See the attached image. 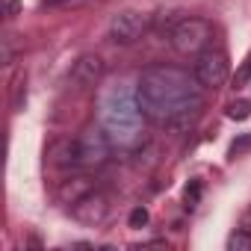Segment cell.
Instances as JSON below:
<instances>
[{
  "label": "cell",
  "mask_w": 251,
  "mask_h": 251,
  "mask_svg": "<svg viewBox=\"0 0 251 251\" xmlns=\"http://www.w3.org/2000/svg\"><path fill=\"white\" fill-rule=\"evenodd\" d=\"M201 83L195 80V74L189 77L183 68L175 65H151L142 77H139V106L142 112L157 121V124H186L198 115V109L204 106L201 98Z\"/></svg>",
  "instance_id": "6da1fadb"
},
{
  "label": "cell",
  "mask_w": 251,
  "mask_h": 251,
  "mask_svg": "<svg viewBox=\"0 0 251 251\" xmlns=\"http://www.w3.org/2000/svg\"><path fill=\"white\" fill-rule=\"evenodd\" d=\"M100 127L106 130V136L118 145H130L139 139V127H142V106L136 92L127 83H109L100 92Z\"/></svg>",
  "instance_id": "7a4b0ae2"
},
{
  "label": "cell",
  "mask_w": 251,
  "mask_h": 251,
  "mask_svg": "<svg viewBox=\"0 0 251 251\" xmlns=\"http://www.w3.org/2000/svg\"><path fill=\"white\" fill-rule=\"evenodd\" d=\"M169 42L180 56H198L201 50H207L213 45V24L207 18H198V15L180 18L172 30Z\"/></svg>",
  "instance_id": "3957f363"
},
{
  "label": "cell",
  "mask_w": 251,
  "mask_h": 251,
  "mask_svg": "<svg viewBox=\"0 0 251 251\" xmlns=\"http://www.w3.org/2000/svg\"><path fill=\"white\" fill-rule=\"evenodd\" d=\"M230 74V59L222 48H207L195 56V80L204 89H222Z\"/></svg>",
  "instance_id": "277c9868"
},
{
  "label": "cell",
  "mask_w": 251,
  "mask_h": 251,
  "mask_svg": "<svg viewBox=\"0 0 251 251\" xmlns=\"http://www.w3.org/2000/svg\"><path fill=\"white\" fill-rule=\"evenodd\" d=\"M109 145L112 139L106 136L103 127H86L77 136V151H80V166L83 169H98L109 160Z\"/></svg>",
  "instance_id": "5b68a950"
},
{
  "label": "cell",
  "mask_w": 251,
  "mask_h": 251,
  "mask_svg": "<svg viewBox=\"0 0 251 251\" xmlns=\"http://www.w3.org/2000/svg\"><path fill=\"white\" fill-rule=\"evenodd\" d=\"M145 30H148V21L136 9H124L109 21V36L115 45H136L145 36Z\"/></svg>",
  "instance_id": "8992f818"
},
{
  "label": "cell",
  "mask_w": 251,
  "mask_h": 251,
  "mask_svg": "<svg viewBox=\"0 0 251 251\" xmlns=\"http://www.w3.org/2000/svg\"><path fill=\"white\" fill-rule=\"evenodd\" d=\"M100 77H103V59H100L98 53H83V56L74 62L68 80H71L74 89H95V86L100 83Z\"/></svg>",
  "instance_id": "52a82bcc"
},
{
  "label": "cell",
  "mask_w": 251,
  "mask_h": 251,
  "mask_svg": "<svg viewBox=\"0 0 251 251\" xmlns=\"http://www.w3.org/2000/svg\"><path fill=\"white\" fill-rule=\"evenodd\" d=\"M106 216H109V198L103 195V192H89L86 198H80L77 204H74V219L77 222H83V225H100V222H106Z\"/></svg>",
  "instance_id": "ba28073f"
},
{
  "label": "cell",
  "mask_w": 251,
  "mask_h": 251,
  "mask_svg": "<svg viewBox=\"0 0 251 251\" xmlns=\"http://www.w3.org/2000/svg\"><path fill=\"white\" fill-rule=\"evenodd\" d=\"M92 189H95V186H92V180H89L86 175H71V177L62 180V186H59V198H62L65 204H77V201L86 198Z\"/></svg>",
  "instance_id": "9c48e42d"
},
{
  "label": "cell",
  "mask_w": 251,
  "mask_h": 251,
  "mask_svg": "<svg viewBox=\"0 0 251 251\" xmlns=\"http://www.w3.org/2000/svg\"><path fill=\"white\" fill-rule=\"evenodd\" d=\"M227 251H251V233L248 230H233L227 236Z\"/></svg>",
  "instance_id": "30bf717a"
},
{
  "label": "cell",
  "mask_w": 251,
  "mask_h": 251,
  "mask_svg": "<svg viewBox=\"0 0 251 251\" xmlns=\"http://www.w3.org/2000/svg\"><path fill=\"white\" fill-rule=\"evenodd\" d=\"M248 115H251V100H245V98H239L227 106V118H233V121H245Z\"/></svg>",
  "instance_id": "8fae6325"
},
{
  "label": "cell",
  "mask_w": 251,
  "mask_h": 251,
  "mask_svg": "<svg viewBox=\"0 0 251 251\" xmlns=\"http://www.w3.org/2000/svg\"><path fill=\"white\" fill-rule=\"evenodd\" d=\"M148 219H151L148 207H133V210H130V216H127V225H130V227H145V225H148Z\"/></svg>",
  "instance_id": "7c38bea8"
},
{
  "label": "cell",
  "mask_w": 251,
  "mask_h": 251,
  "mask_svg": "<svg viewBox=\"0 0 251 251\" xmlns=\"http://www.w3.org/2000/svg\"><path fill=\"white\" fill-rule=\"evenodd\" d=\"M18 12H21V0H3V18L6 21H12Z\"/></svg>",
  "instance_id": "4fadbf2b"
},
{
  "label": "cell",
  "mask_w": 251,
  "mask_h": 251,
  "mask_svg": "<svg viewBox=\"0 0 251 251\" xmlns=\"http://www.w3.org/2000/svg\"><path fill=\"white\" fill-rule=\"evenodd\" d=\"M245 148H251V136H245V139H239V142H233V145H230V154L236 157V154H242Z\"/></svg>",
  "instance_id": "5bb4252c"
},
{
  "label": "cell",
  "mask_w": 251,
  "mask_h": 251,
  "mask_svg": "<svg viewBox=\"0 0 251 251\" xmlns=\"http://www.w3.org/2000/svg\"><path fill=\"white\" fill-rule=\"evenodd\" d=\"M3 65H12V42L3 39Z\"/></svg>",
  "instance_id": "9a60e30c"
},
{
  "label": "cell",
  "mask_w": 251,
  "mask_h": 251,
  "mask_svg": "<svg viewBox=\"0 0 251 251\" xmlns=\"http://www.w3.org/2000/svg\"><path fill=\"white\" fill-rule=\"evenodd\" d=\"M198 195H201V186H198V183H192V189H186V201H189V204H195V201H198Z\"/></svg>",
  "instance_id": "2e32d148"
}]
</instances>
